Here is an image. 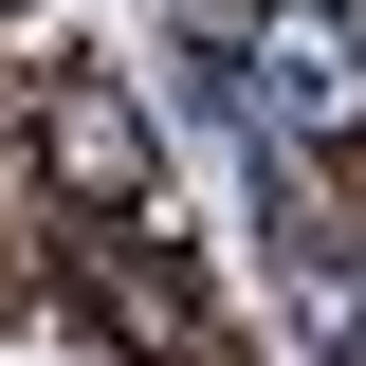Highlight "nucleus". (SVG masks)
I'll return each mask as SVG.
<instances>
[{"label":"nucleus","instance_id":"nucleus-2","mask_svg":"<svg viewBox=\"0 0 366 366\" xmlns=\"http://www.w3.org/2000/svg\"><path fill=\"white\" fill-rule=\"evenodd\" d=\"M74 293H92L110 330H129L147 366H202V293H183L165 257H129V220H74Z\"/></svg>","mask_w":366,"mask_h":366},{"label":"nucleus","instance_id":"nucleus-3","mask_svg":"<svg viewBox=\"0 0 366 366\" xmlns=\"http://www.w3.org/2000/svg\"><path fill=\"white\" fill-rule=\"evenodd\" d=\"M37 147H55V183H74L92 220H129V202H147V129L110 110V92H55V110H37Z\"/></svg>","mask_w":366,"mask_h":366},{"label":"nucleus","instance_id":"nucleus-4","mask_svg":"<svg viewBox=\"0 0 366 366\" xmlns=\"http://www.w3.org/2000/svg\"><path fill=\"white\" fill-rule=\"evenodd\" d=\"M312 330H330V348L366 366V238H348V257H312Z\"/></svg>","mask_w":366,"mask_h":366},{"label":"nucleus","instance_id":"nucleus-1","mask_svg":"<svg viewBox=\"0 0 366 366\" xmlns=\"http://www.w3.org/2000/svg\"><path fill=\"white\" fill-rule=\"evenodd\" d=\"M257 37V129L274 147H312V129H366V19H238Z\"/></svg>","mask_w":366,"mask_h":366}]
</instances>
